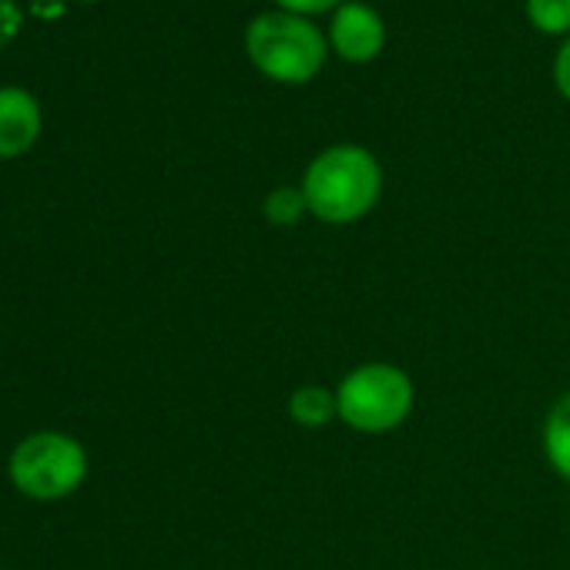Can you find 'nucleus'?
<instances>
[{"mask_svg": "<svg viewBox=\"0 0 570 570\" xmlns=\"http://www.w3.org/2000/svg\"><path fill=\"white\" fill-rule=\"evenodd\" d=\"M289 416L303 426H326L333 416H340V403L336 393L323 390V386H303L293 393L289 400Z\"/></svg>", "mask_w": 570, "mask_h": 570, "instance_id": "8", "label": "nucleus"}, {"mask_svg": "<svg viewBox=\"0 0 570 570\" xmlns=\"http://www.w3.org/2000/svg\"><path fill=\"white\" fill-rule=\"evenodd\" d=\"M41 135V105L24 88H0V158L24 155Z\"/></svg>", "mask_w": 570, "mask_h": 570, "instance_id": "6", "label": "nucleus"}, {"mask_svg": "<svg viewBox=\"0 0 570 570\" xmlns=\"http://www.w3.org/2000/svg\"><path fill=\"white\" fill-rule=\"evenodd\" d=\"M85 4H91V0H85Z\"/></svg>", "mask_w": 570, "mask_h": 570, "instance_id": "15", "label": "nucleus"}, {"mask_svg": "<svg viewBox=\"0 0 570 570\" xmlns=\"http://www.w3.org/2000/svg\"><path fill=\"white\" fill-rule=\"evenodd\" d=\"M11 483L35 500H61L88 476V453L68 433H31L11 453Z\"/></svg>", "mask_w": 570, "mask_h": 570, "instance_id": "3", "label": "nucleus"}, {"mask_svg": "<svg viewBox=\"0 0 570 570\" xmlns=\"http://www.w3.org/2000/svg\"><path fill=\"white\" fill-rule=\"evenodd\" d=\"M245 51L252 65L278 85H306L326 65L323 31L299 14L268 11L245 31Z\"/></svg>", "mask_w": 570, "mask_h": 570, "instance_id": "2", "label": "nucleus"}, {"mask_svg": "<svg viewBox=\"0 0 570 570\" xmlns=\"http://www.w3.org/2000/svg\"><path fill=\"white\" fill-rule=\"evenodd\" d=\"M21 8H18V0H0V48H8L18 31H21Z\"/></svg>", "mask_w": 570, "mask_h": 570, "instance_id": "11", "label": "nucleus"}, {"mask_svg": "<svg viewBox=\"0 0 570 570\" xmlns=\"http://www.w3.org/2000/svg\"><path fill=\"white\" fill-rule=\"evenodd\" d=\"M553 85L570 101V38H567V45H560V51L553 58Z\"/></svg>", "mask_w": 570, "mask_h": 570, "instance_id": "13", "label": "nucleus"}, {"mask_svg": "<svg viewBox=\"0 0 570 570\" xmlns=\"http://www.w3.org/2000/svg\"><path fill=\"white\" fill-rule=\"evenodd\" d=\"M262 212H265V218L275 222V225H296V222L303 218V212H309V205H306L303 188L282 185V188H275V191L265 195Z\"/></svg>", "mask_w": 570, "mask_h": 570, "instance_id": "9", "label": "nucleus"}, {"mask_svg": "<svg viewBox=\"0 0 570 570\" xmlns=\"http://www.w3.org/2000/svg\"><path fill=\"white\" fill-rule=\"evenodd\" d=\"M340 416L360 433H386L396 430L413 410V383L403 370L390 363H370L353 370L340 393Z\"/></svg>", "mask_w": 570, "mask_h": 570, "instance_id": "4", "label": "nucleus"}, {"mask_svg": "<svg viewBox=\"0 0 570 570\" xmlns=\"http://www.w3.org/2000/svg\"><path fill=\"white\" fill-rule=\"evenodd\" d=\"M275 4L285 14H299V18H313V14H326L333 11L340 0H275Z\"/></svg>", "mask_w": 570, "mask_h": 570, "instance_id": "12", "label": "nucleus"}, {"mask_svg": "<svg viewBox=\"0 0 570 570\" xmlns=\"http://www.w3.org/2000/svg\"><path fill=\"white\" fill-rule=\"evenodd\" d=\"M330 45H333V51H336L343 61L366 65V61L380 58V51H383V45H386L383 18H380L370 4L350 0V4H343V8L333 14Z\"/></svg>", "mask_w": 570, "mask_h": 570, "instance_id": "5", "label": "nucleus"}, {"mask_svg": "<svg viewBox=\"0 0 570 570\" xmlns=\"http://www.w3.org/2000/svg\"><path fill=\"white\" fill-rule=\"evenodd\" d=\"M543 450H547V460L553 463V470L570 480V393H563L547 423H543Z\"/></svg>", "mask_w": 570, "mask_h": 570, "instance_id": "7", "label": "nucleus"}, {"mask_svg": "<svg viewBox=\"0 0 570 570\" xmlns=\"http://www.w3.org/2000/svg\"><path fill=\"white\" fill-rule=\"evenodd\" d=\"M383 191V168L373 151L360 145H333L313 158L303 178L306 205L330 225L363 218Z\"/></svg>", "mask_w": 570, "mask_h": 570, "instance_id": "1", "label": "nucleus"}, {"mask_svg": "<svg viewBox=\"0 0 570 570\" xmlns=\"http://www.w3.org/2000/svg\"><path fill=\"white\" fill-rule=\"evenodd\" d=\"M527 18L540 35H567L570 0H527Z\"/></svg>", "mask_w": 570, "mask_h": 570, "instance_id": "10", "label": "nucleus"}, {"mask_svg": "<svg viewBox=\"0 0 570 570\" xmlns=\"http://www.w3.org/2000/svg\"><path fill=\"white\" fill-rule=\"evenodd\" d=\"M31 8H35V14H38V18L55 21V18H61V14H65V0H31Z\"/></svg>", "mask_w": 570, "mask_h": 570, "instance_id": "14", "label": "nucleus"}]
</instances>
